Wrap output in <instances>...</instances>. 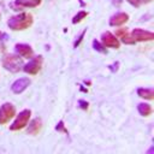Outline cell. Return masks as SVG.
<instances>
[{
  "label": "cell",
  "mask_w": 154,
  "mask_h": 154,
  "mask_svg": "<svg viewBox=\"0 0 154 154\" xmlns=\"http://www.w3.org/2000/svg\"><path fill=\"white\" fill-rule=\"evenodd\" d=\"M93 48L95 49V51H97V52H101V53H106V49H105V46L103 45H101L99 41H96V40H94L93 41Z\"/></svg>",
  "instance_id": "cell-17"
},
{
  "label": "cell",
  "mask_w": 154,
  "mask_h": 154,
  "mask_svg": "<svg viewBox=\"0 0 154 154\" xmlns=\"http://www.w3.org/2000/svg\"><path fill=\"white\" fill-rule=\"evenodd\" d=\"M31 24H32V16L30 13H19L17 16H12L7 22L10 29L14 31L28 29Z\"/></svg>",
  "instance_id": "cell-1"
},
{
  "label": "cell",
  "mask_w": 154,
  "mask_h": 154,
  "mask_svg": "<svg viewBox=\"0 0 154 154\" xmlns=\"http://www.w3.org/2000/svg\"><path fill=\"white\" fill-rule=\"evenodd\" d=\"M55 130H58V131H64V132H67V130L64 128V123L60 120L58 124H57V126H55Z\"/></svg>",
  "instance_id": "cell-19"
},
{
  "label": "cell",
  "mask_w": 154,
  "mask_h": 154,
  "mask_svg": "<svg viewBox=\"0 0 154 154\" xmlns=\"http://www.w3.org/2000/svg\"><path fill=\"white\" fill-rule=\"evenodd\" d=\"M2 66L11 72H18L23 66V60L19 55L16 54H6L2 58Z\"/></svg>",
  "instance_id": "cell-2"
},
{
  "label": "cell",
  "mask_w": 154,
  "mask_h": 154,
  "mask_svg": "<svg viewBox=\"0 0 154 154\" xmlns=\"http://www.w3.org/2000/svg\"><path fill=\"white\" fill-rule=\"evenodd\" d=\"M131 5H134V6H136V7H138L140 5H141V1L140 0H128Z\"/></svg>",
  "instance_id": "cell-22"
},
{
  "label": "cell",
  "mask_w": 154,
  "mask_h": 154,
  "mask_svg": "<svg viewBox=\"0 0 154 154\" xmlns=\"http://www.w3.org/2000/svg\"><path fill=\"white\" fill-rule=\"evenodd\" d=\"M128 20H129V14L124 13V12H119V13H117V14L111 17L109 24L112 26H118V25H122V24L126 23Z\"/></svg>",
  "instance_id": "cell-10"
},
{
  "label": "cell",
  "mask_w": 154,
  "mask_h": 154,
  "mask_svg": "<svg viewBox=\"0 0 154 154\" xmlns=\"http://www.w3.org/2000/svg\"><path fill=\"white\" fill-rule=\"evenodd\" d=\"M0 35H1V32H0Z\"/></svg>",
  "instance_id": "cell-26"
},
{
  "label": "cell",
  "mask_w": 154,
  "mask_h": 154,
  "mask_svg": "<svg viewBox=\"0 0 154 154\" xmlns=\"http://www.w3.org/2000/svg\"><path fill=\"white\" fill-rule=\"evenodd\" d=\"M137 109H138V113L142 116V117H148L152 114L153 109H152V106L149 103H138L137 106Z\"/></svg>",
  "instance_id": "cell-13"
},
{
  "label": "cell",
  "mask_w": 154,
  "mask_h": 154,
  "mask_svg": "<svg viewBox=\"0 0 154 154\" xmlns=\"http://www.w3.org/2000/svg\"><path fill=\"white\" fill-rule=\"evenodd\" d=\"M111 1H112V4L116 5V6H120V4H122V0H111Z\"/></svg>",
  "instance_id": "cell-23"
},
{
  "label": "cell",
  "mask_w": 154,
  "mask_h": 154,
  "mask_svg": "<svg viewBox=\"0 0 154 154\" xmlns=\"http://www.w3.org/2000/svg\"><path fill=\"white\" fill-rule=\"evenodd\" d=\"M16 52L20 55V57H23V58H31L32 57V48L29 46V45H26V43H18V45H16Z\"/></svg>",
  "instance_id": "cell-9"
},
{
  "label": "cell",
  "mask_w": 154,
  "mask_h": 154,
  "mask_svg": "<svg viewBox=\"0 0 154 154\" xmlns=\"http://www.w3.org/2000/svg\"><path fill=\"white\" fill-rule=\"evenodd\" d=\"M30 116H31V111L30 109H24L22 111L17 118L14 119V122L12 123V125L10 126V130L12 131H17V130H22L24 129L26 125H28V122L30 119Z\"/></svg>",
  "instance_id": "cell-3"
},
{
  "label": "cell",
  "mask_w": 154,
  "mask_h": 154,
  "mask_svg": "<svg viewBox=\"0 0 154 154\" xmlns=\"http://www.w3.org/2000/svg\"><path fill=\"white\" fill-rule=\"evenodd\" d=\"M0 19H1V14H0Z\"/></svg>",
  "instance_id": "cell-25"
},
{
  "label": "cell",
  "mask_w": 154,
  "mask_h": 154,
  "mask_svg": "<svg viewBox=\"0 0 154 154\" xmlns=\"http://www.w3.org/2000/svg\"><path fill=\"white\" fill-rule=\"evenodd\" d=\"M30 84V79L26 78V77H23V78H18L16 79L12 85H11V90L14 93V94H20L23 93Z\"/></svg>",
  "instance_id": "cell-8"
},
{
  "label": "cell",
  "mask_w": 154,
  "mask_h": 154,
  "mask_svg": "<svg viewBox=\"0 0 154 154\" xmlns=\"http://www.w3.org/2000/svg\"><path fill=\"white\" fill-rule=\"evenodd\" d=\"M101 41H102V45L105 47H109V48H116L117 49L120 46L118 38L113 34H111L109 31H106V32H103L101 35Z\"/></svg>",
  "instance_id": "cell-6"
},
{
  "label": "cell",
  "mask_w": 154,
  "mask_h": 154,
  "mask_svg": "<svg viewBox=\"0 0 154 154\" xmlns=\"http://www.w3.org/2000/svg\"><path fill=\"white\" fill-rule=\"evenodd\" d=\"M85 32H87V29H85V30H83V31L81 32V35L77 37V40H76V41H75V43H73V47H75V48H77V46H79V43L82 42V40H83V37H84Z\"/></svg>",
  "instance_id": "cell-18"
},
{
  "label": "cell",
  "mask_w": 154,
  "mask_h": 154,
  "mask_svg": "<svg viewBox=\"0 0 154 154\" xmlns=\"http://www.w3.org/2000/svg\"><path fill=\"white\" fill-rule=\"evenodd\" d=\"M137 95L146 100H153L154 99V90L152 88H138Z\"/></svg>",
  "instance_id": "cell-12"
},
{
  "label": "cell",
  "mask_w": 154,
  "mask_h": 154,
  "mask_svg": "<svg viewBox=\"0 0 154 154\" xmlns=\"http://www.w3.org/2000/svg\"><path fill=\"white\" fill-rule=\"evenodd\" d=\"M16 114V108L12 103L6 102L0 107V124L4 125L6 123H8L13 116Z\"/></svg>",
  "instance_id": "cell-4"
},
{
  "label": "cell",
  "mask_w": 154,
  "mask_h": 154,
  "mask_svg": "<svg viewBox=\"0 0 154 154\" xmlns=\"http://www.w3.org/2000/svg\"><path fill=\"white\" fill-rule=\"evenodd\" d=\"M128 32V30L126 29H118L117 31H116V35L114 36H118V37H120V36H123L124 34H126Z\"/></svg>",
  "instance_id": "cell-20"
},
{
  "label": "cell",
  "mask_w": 154,
  "mask_h": 154,
  "mask_svg": "<svg viewBox=\"0 0 154 154\" xmlns=\"http://www.w3.org/2000/svg\"><path fill=\"white\" fill-rule=\"evenodd\" d=\"M87 14H88V13H87L85 11H79V12H78V13H77V14L73 17V19H72V23H73V24H76V23H79V22H81L83 18H85V17H87Z\"/></svg>",
  "instance_id": "cell-16"
},
{
  "label": "cell",
  "mask_w": 154,
  "mask_h": 154,
  "mask_svg": "<svg viewBox=\"0 0 154 154\" xmlns=\"http://www.w3.org/2000/svg\"><path fill=\"white\" fill-rule=\"evenodd\" d=\"M131 36H132V38L135 41H141V42H143V41H152L154 38L153 32L143 30V29H138V28L132 30Z\"/></svg>",
  "instance_id": "cell-7"
},
{
  "label": "cell",
  "mask_w": 154,
  "mask_h": 154,
  "mask_svg": "<svg viewBox=\"0 0 154 154\" xmlns=\"http://www.w3.org/2000/svg\"><path fill=\"white\" fill-rule=\"evenodd\" d=\"M78 103L81 105V107H82L83 109H87V108H88V102H85V101H83V100H79Z\"/></svg>",
  "instance_id": "cell-21"
},
{
  "label": "cell",
  "mask_w": 154,
  "mask_h": 154,
  "mask_svg": "<svg viewBox=\"0 0 154 154\" xmlns=\"http://www.w3.org/2000/svg\"><path fill=\"white\" fill-rule=\"evenodd\" d=\"M120 38H122L123 43H125V45H134V43L136 42V41L132 38V36L129 35V32H126V34H124L123 36H120Z\"/></svg>",
  "instance_id": "cell-15"
},
{
  "label": "cell",
  "mask_w": 154,
  "mask_h": 154,
  "mask_svg": "<svg viewBox=\"0 0 154 154\" xmlns=\"http://www.w3.org/2000/svg\"><path fill=\"white\" fill-rule=\"evenodd\" d=\"M140 1H143V2H149V1H152V0H140Z\"/></svg>",
  "instance_id": "cell-24"
},
{
  "label": "cell",
  "mask_w": 154,
  "mask_h": 154,
  "mask_svg": "<svg viewBox=\"0 0 154 154\" xmlns=\"http://www.w3.org/2000/svg\"><path fill=\"white\" fill-rule=\"evenodd\" d=\"M41 128H42V122L40 118H35L30 122L29 124V128H28V134H31V135H36L41 131Z\"/></svg>",
  "instance_id": "cell-11"
},
{
  "label": "cell",
  "mask_w": 154,
  "mask_h": 154,
  "mask_svg": "<svg viewBox=\"0 0 154 154\" xmlns=\"http://www.w3.org/2000/svg\"><path fill=\"white\" fill-rule=\"evenodd\" d=\"M16 4L23 7H36L41 4V0H16Z\"/></svg>",
  "instance_id": "cell-14"
},
{
  "label": "cell",
  "mask_w": 154,
  "mask_h": 154,
  "mask_svg": "<svg viewBox=\"0 0 154 154\" xmlns=\"http://www.w3.org/2000/svg\"><path fill=\"white\" fill-rule=\"evenodd\" d=\"M41 66H42V55H37L32 58L28 64H25L23 70L29 75H36L41 70Z\"/></svg>",
  "instance_id": "cell-5"
}]
</instances>
